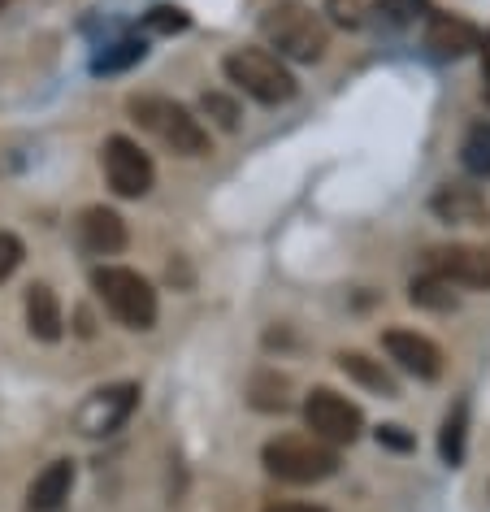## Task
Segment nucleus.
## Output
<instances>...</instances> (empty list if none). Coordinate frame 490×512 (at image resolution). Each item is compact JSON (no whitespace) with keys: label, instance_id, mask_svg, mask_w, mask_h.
I'll return each instance as SVG.
<instances>
[{"label":"nucleus","instance_id":"28","mask_svg":"<svg viewBox=\"0 0 490 512\" xmlns=\"http://www.w3.org/2000/svg\"><path fill=\"white\" fill-rule=\"evenodd\" d=\"M482 57H486V83H490V35H486V48H482Z\"/></svg>","mask_w":490,"mask_h":512},{"label":"nucleus","instance_id":"17","mask_svg":"<svg viewBox=\"0 0 490 512\" xmlns=\"http://www.w3.org/2000/svg\"><path fill=\"white\" fill-rule=\"evenodd\" d=\"M386 14V0H326V18L343 31H365Z\"/></svg>","mask_w":490,"mask_h":512},{"label":"nucleus","instance_id":"21","mask_svg":"<svg viewBox=\"0 0 490 512\" xmlns=\"http://www.w3.org/2000/svg\"><path fill=\"white\" fill-rule=\"evenodd\" d=\"M460 165L473 178H490V122H477L469 135H464L460 148Z\"/></svg>","mask_w":490,"mask_h":512},{"label":"nucleus","instance_id":"11","mask_svg":"<svg viewBox=\"0 0 490 512\" xmlns=\"http://www.w3.org/2000/svg\"><path fill=\"white\" fill-rule=\"evenodd\" d=\"M430 213L447 226H486L490 222V209H486V196L477 187H464V183H447L430 196Z\"/></svg>","mask_w":490,"mask_h":512},{"label":"nucleus","instance_id":"5","mask_svg":"<svg viewBox=\"0 0 490 512\" xmlns=\"http://www.w3.org/2000/svg\"><path fill=\"white\" fill-rule=\"evenodd\" d=\"M131 113L144 131H152L165 148L178 152V157H204V152H209V131H204V122L187 105H178V100L139 96V100H131Z\"/></svg>","mask_w":490,"mask_h":512},{"label":"nucleus","instance_id":"10","mask_svg":"<svg viewBox=\"0 0 490 512\" xmlns=\"http://www.w3.org/2000/svg\"><path fill=\"white\" fill-rule=\"evenodd\" d=\"M382 348L399 369H408V374L421 382H434L443 374V352H438V343L417 335V330H386Z\"/></svg>","mask_w":490,"mask_h":512},{"label":"nucleus","instance_id":"12","mask_svg":"<svg viewBox=\"0 0 490 512\" xmlns=\"http://www.w3.org/2000/svg\"><path fill=\"white\" fill-rule=\"evenodd\" d=\"M79 248L87 256H113L126 248V222L105 204H96V209H83L79 217Z\"/></svg>","mask_w":490,"mask_h":512},{"label":"nucleus","instance_id":"20","mask_svg":"<svg viewBox=\"0 0 490 512\" xmlns=\"http://www.w3.org/2000/svg\"><path fill=\"white\" fill-rule=\"evenodd\" d=\"M464 434H469V404L456 400V408H451L447 421H443V434H438V452H443V460L451 469L464 460Z\"/></svg>","mask_w":490,"mask_h":512},{"label":"nucleus","instance_id":"15","mask_svg":"<svg viewBox=\"0 0 490 512\" xmlns=\"http://www.w3.org/2000/svg\"><path fill=\"white\" fill-rule=\"evenodd\" d=\"M27 330L40 343H57L61 335H66V317H61V300L53 287L35 283L27 291Z\"/></svg>","mask_w":490,"mask_h":512},{"label":"nucleus","instance_id":"16","mask_svg":"<svg viewBox=\"0 0 490 512\" xmlns=\"http://www.w3.org/2000/svg\"><path fill=\"white\" fill-rule=\"evenodd\" d=\"M339 369L352 382H360L365 391H373V395H382V400H395L399 395V382H395V374L386 369L382 361H373V356H365V352H339Z\"/></svg>","mask_w":490,"mask_h":512},{"label":"nucleus","instance_id":"1","mask_svg":"<svg viewBox=\"0 0 490 512\" xmlns=\"http://www.w3.org/2000/svg\"><path fill=\"white\" fill-rule=\"evenodd\" d=\"M261 35H265L269 48H278L274 57L300 61V66H313V61H321L330 48L326 18L313 14L308 5H274L261 18Z\"/></svg>","mask_w":490,"mask_h":512},{"label":"nucleus","instance_id":"25","mask_svg":"<svg viewBox=\"0 0 490 512\" xmlns=\"http://www.w3.org/2000/svg\"><path fill=\"white\" fill-rule=\"evenodd\" d=\"M22 256H27V248H22V239L14 235V230H0V283H9V278L18 274Z\"/></svg>","mask_w":490,"mask_h":512},{"label":"nucleus","instance_id":"6","mask_svg":"<svg viewBox=\"0 0 490 512\" xmlns=\"http://www.w3.org/2000/svg\"><path fill=\"white\" fill-rule=\"evenodd\" d=\"M304 426L313 430V439L330 443V447H343V443L360 439L365 413H360L347 395L330 391V387H317V391H308V400H304Z\"/></svg>","mask_w":490,"mask_h":512},{"label":"nucleus","instance_id":"2","mask_svg":"<svg viewBox=\"0 0 490 512\" xmlns=\"http://www.w3.org/2000/svg\"><path fill=\"white\" fill-rule=\"evenodd\" d=\"M265 469L269 478L287 482V486H313L339 473V447L313 439V434H278L265 443Z\"/></svg>","mask_w":490,"mask_h":512},{"label":"nucleus","instance_id":"27","mask_svg":"<svg viewBox=\"0 0 490 512\" xmlns=\"http://www.w3.org/2000/svg\"><path fill=\"white\" fill-rule=\"evenodd\" d=\"M265 512H326V508H317V504H274Z\"/></svg>","mask_w":490,"mask_h":512},{"label":"nucleus","instance_id":"19","mask_svg":"<svg viewBox=\"0 0 490 512\" xmlns=\"http://www.w3.org/2000/svg\"><path fill=\"white\" fill-rule=\"evenodd\" d=\"M408 300L417 304V309H430V313H447V309H456V291H451L447 278H438L434 270H425L421 278H412Z\"/></svg>","mask_w":490,"mask_h":512},{"label":"nucleus","instance_id":"30","mask_svg":"<svg viewBox=\"0 0 490 512\" xmlns=\"http://www.w3.org/2000/svg\"><path fill=\"white\" fill-rule=\"evenodd\" d=\"M486 100H490V87H486Z\"/></svg>","mask_w":490,"mask_h":512},{"label":"nucleus","instance_id":"22","mask_svg":"<svg viewBox=\"0 0 490 512\" xmlns=\"http://www.w3.org/2000/svg\"><path fill=\"white\" fill-rule=\"evenodd\" d=\"M200 109H204V118H209L217 131H239V105L230 96H222V92H204L200 96Z\"/></svg>","mask_w":490,"mask_h":512},{"label":"nucleus","instance_id":"23","mask_svg":"<svg viewBox=\"0 0 490 512\" xmlns=\"http://www.w3.org/2000/svg\"><path fill=\"white\" fill-rule=\"evenodd\" d=\"M139 57H144V40H122V44H113L105 57H96V70H100V74H113V70L135 66Z\"/></svg>","mask_w":490,"mask_h":512},{"label":"nucleus","instance_id":"24","mask_svg":"<svg viewBox=\"0 0 490 512\" xmlns=\"http://www.w3.org/2000/svg\"><path fill=\"white\" fill-rule=\"evenodd\" d=\"M144 31H157V35L187 31V14H183V9H178V5H157V9H148Z\"/></svg>","mask_w":490,"mask_h":512},{"label":"nucleus","instance_id":"3","mask_svg":"<svg viewBox=\"0 0 490 512\" xmlns=\"http://www.w3.org/2000/svg\"><path fill=\"white\" fill-rule=\"evenodd\" d=\"M226 79L239 87L243 96H252L256 105H287L300 92L295 74L287 70V61L274 57L269 48H235L222 61Z\"/></svg>","mask_w":490,"mask_h":512},{"label":"nucleus","instance_id":"13","mask_svg":"<svg viewBox=\"0 0 490 512\" xmlns=\"http://www.w3.org/2000/svg\"><path fill=\"white\" fill-rule=\"evenodd\" d=\"M425 48H430L434 57H464V53H473V48H482V35L464 18L434 14L425 22Z\"/></svg>","mask_w":490,"mask_h":512},{"label":"nucleus","instance_id":"4","mask_svg":"<svg viewBox=\"0 0 490 512\" xmlns=\"http://www.w3.org/2000/svg\"><path fill=\"white\" fill-rule=\"evenodd\" d=\"M92 287L96 296L105 300V309L118 317V322L126 330H152L157 326V291H152V283L144 274L126 270V265H100V270L92 274Z\"/></svg>","mask_w":490,"mask_h":512},{"label":"nucleus","instance_id":"14","mask_svg":"<svg viewBox=\"0 0 490 512\" xmlns=\"http://www.w3.org/2000/svg\"><path fill=\"white\" fill-rule=\"evenodd\" d=\"M74 491V460H53L27 491V512H61Z\"/></svg>","mask_w":490,"mask_h":512},{"label":"nucleus","instance_id":"7","mask_svg":"<svg viewBox=\"0 0 490 512\" xmlns=\"http://www.w3.org/2000/svg\"><path fill=\"white\" fill-rule=\"evenodd\" d=\"M135 404H139V387H135V382L100 387V391H92L79 404V413H74V430L87 434V439H105V434L122 430L126 421H131Z\"/></svg>","mask_w":490,"mask_h":512},{"label":"nucleus","instance_id":"18","mask_svg":"<svg viewBox=\"0 0 490 512\" xmlns=\"http://www.w3.org/2000/svg\"><path fill=\"white\" fill-rule=\"evenodd\" d=\"M248 400H252V408H261V413H287V408H291V378L265 369V374L252 378Z\"/></svg>","mask_w":490,"mask_h":512},{"label":"nucleus","instance_id":"26","mask_svg":"<svg viewBox=\"0 0 490 512\" xmlns=\"http://www.w3.org/2000/svg\"><path fill=\"white\" fill-rule=\"evenodd\" d=\"M378 443L391 447V452H412V434H404V426H382Z\"/></svg>","mask_w":490,"mask_h":512},{"label":"nucleus","instance_id":"9","mask_svg":"<svg viewBox=\"0 0 490 512\" xmlns=\"http://www.w3.org/2000/svg\"><path fill=\"white\" fill-rule=\"evenodd\" d=\"M430 270L438 278H447L451 287L464 291H490V252L473 248V243H451L430 256Z\"/></svg>","mask_w":490,"mask_h":512},{"label":"nucleus","instance_id":"8","mask_svg":"<svg viewBox=\"0 0 490 512\" xmlns=\"http://www.w3.org/2000/svg\"><path fill=\"white\" fill-rule=\"evenodd\" d=\"M100 161H105L109 187L118 191L122 200L148 196L152 183H157V165H152V157L135 144V139H126V135H113L105 144V157H100Z\"/></svg>","mask_w":490,"mask_h":512},{"label":"nucleus","instance_id":"29","mask_svg":"<svg viewBox=\"0 0 490 512\" xmlns=\"http://www.w3.org/2000/svg\"><path fill=\"white\" fill-rule=\"evenodd\" d=\"M5 5H9V0H0V9H5Z\"/></svg>","mask_w":490,"mask_h":512}]
</instances>
